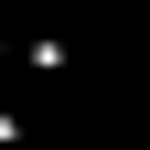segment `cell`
I'll use <instances>...</instances> for the list:
<instances>
[{
	"mask_svg": "<svg viewBox=\"0 0 150 150\" xmlns=\"http://www.w3.org/2000/svg\"><path fill=\"white\" fill-rule=\"evenodd\" d=\"M11 139H22V118H11V107H0V150H11Z\"/></svg>",
	"mask_w": 150,
	"mask_h": 150,
	"instance_id": "obj_1",
	"label": "cell"
},
{
	"mask_svg": "<svg viewBox=\"0 0 150 150\" xmlns=\"http://www.w3.org/2000/svg\"><path fill=\"white\" fill-rule=\"evenodd\" d=\"M139 150H150V139H139Z\"/></svg>",
	"mask_w": 150,
	"mask_h": 150,
	"instance_id": "obj_2",
	"label": "cell"
}]
</instances>
